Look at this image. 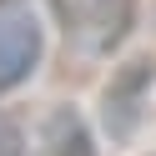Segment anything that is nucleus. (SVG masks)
I'll return each instance as SVG.
<instances>
[{"label": "nucleus", "mask_w": 156, "mask_h": 156, "mask_svg": "<svg viewBox=\"0 0 156 156\" xmlns=\"http://www.w3.org/2000/svg\"><path fill=\"white\" fill-rule=\"evenodd\" d=\"M51 10L76 55H111L136 25V0H51Z\"/></svg>", "instance_id": "1"}, {"label": "nucleus", "mask_w": 156, "mask_h": 156, "mask_svg": "<svg viewBox=\"0 0 156 156\" xmlns=\"http://www.w3.org/2000/svg\"><path fill=\"white\" fill-rule=\"evenodd\" d=\"M45 30L25 0H0V96L25 86L41 66Z\"/></svg>", "instance_id": "2"}, {"label": "nucleus", "mask_w": 156, "mask_h": 156, "mask_svg": "<svg viewBox=\"0 0 156 156\" xmlns=\"http://www.w3.org/2000/svg\"><path fill=\"white\" fill-rule=\"evenodd\" d=\"M41 156H96L91 131H86L76 106H55L41 121Z\"/></svg>", "instance_id": "3"}, {"label": "nucleus", "mask_w": 156, "mask_h": 156, "mask_svg": "<svg viewBox=\"0 0 156 156\" xmlns=\"http://www.w3.org/2000/svg\"><path fill=\"white\" fill-rule=\"evenodd\" d=\"M146 76H151V61H131L111 86H106V96H101L106 101V126H111L116 136H126L136 126V96H141Z\"/></svg>", "instance_id": "4"}, {"label": "nucleus", "mask_w": 156, "mask_h": 156, "mask_svg": "<svg viewBox=\"0 0 156 156\" xmlns=\"http://www.w3.org/2000/svg\"><path fill=\"white\" fill-rule=\"evenodd\" d=\"M0 156H20V131L10 116H0Z\"/></svg>", "instance_id": "5"}]
</instances>
